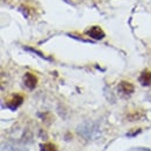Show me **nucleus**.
I'll use <instances>...</instances> for the list:
<instances>
[{"mask_svg": "<svg viewBox=\"0 0 151 151\" xmlns=\"http://www.w3.org/2000/svg\"><path fill=\"white\" fill-rule=\"evenodd\" d=\"M77 132L85 139H95L100 136V126L94 121H84L77 127Z\"/></svg>", "mask_w": 151, "mask_h": 151, "instance_id": "1", "label": "nucleus"}, {"mask_svg": "<svg viewBox=\"0 0 151 151\" xmlns=\"http://www.w3.org/2000/svg\"><path fill=\"white\" fill-rule=\"evenodd\" d=\"M23 83H24V86L29 90H34L37 85V77L34 76L30 72H27L23 76Z\"/></svg>", "mask_w": 151, "mask_h": 151, "instance_id": "2", "label": "nucleus"}, {"mask_svg": "<svg viewBox=\"0 0 151 151\" xmlns=\"http://www.w3.org/2000/svg\"><path fill=\"white\" fill-rule=\"evenodd\" d=\"M86 34H87L90 37L93 38V40H102V38L105 37V32H104L100 27H98V26H94V27L90 28V29L86 32Z\"/></svg>", "mask_w": 151, "mask_h": 151, "instance_id": "3", "label": "nucleus"}, {"mask_svg": "<svg viewBox=\"0 0 151 151\" xmlns=\"http://www.w3.org/2000/svg\"><path fill=\"white\" fill-rule=\"evenodd\" d=\"M119 90L122 93H124V94H132V93H134V91H135V87H134V85H132V83L126 81V80H122L119 84Z\"/></svg>", "mask_w": 151, "mask_h": 151, "instance_id": "4", "label": "nucleus"}, {"mask_svg": "<svg viewBox=\"0 0 151 151\" xmlns=\"http://www.w3.org/2000/svg\"><path fill=\"white\" fill-rule=\"evenodd\" d=\"M22 102H23V96L20 94H15L12 98V100L7 104V107H8L9 109H12V111H15L19 106L22 105Z\"/></svg>", "mask_w": 151, "mask_h": 151, "instance_id": "5", "label": "nucleus"}, {"mask_svg": "<svg viewBox=\"0 0 151 151\" xmlns=\"http://www.w3.org/2000/svg\"><path fill=\"white\" fill-rule=\"evenodd\" d=\"M138 81L142 86H150L151 85V71L149 70H144L139 77H138Z\"/></svg>", "mask_w": 151, "mask_h": 151, "instance_id": "6", "label": "nucleus"}, {"mask_svg": "<svg viewBox=\"0 0 151 151\" xmlns=\"http://www.w3.org/2000/svg\"><path fill=\"white\" fill-rule=\"evenodd\" d=\"M1 151H28L27 148L20 145V144H15V143H6V144H2V148Z\"/></svg>", "mask_w": 151, "mask_h": 151, "instance_id": "7", "label": "nucleus"}, {"mask_svg": "<svg viewBox=\"0 0 151 151\" xmlns=\"http://www.w3.org/2000/svg\"><path fill=\"white\" fill-rule=\"evenodd\" d=\"M40 150L41 151H58L56 144L54 143H44V144H41L40 145Z\"/></svg>", "mask_w": 151, "mask_h": 151, "instance_id": "8", "label": "nucleus"}, {"mask_svg": "<svg viewBox=\"0 0 151 151\" xmlns=\"http://www.w3.org/2000/svg\"><path fill=\"white\" fill-rule=\"evenodd\" d=\"M139 132H141V130H139V129H138V130H137V132H128V134H127V136H128V137H132V136H135V135H137V134H139Z\"/></svg>", "mask_w": 151, "mask_h": 151, "instance_id": "9", "label": "nucleus"}]
</instances>
